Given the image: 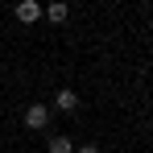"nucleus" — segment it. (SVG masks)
<instances>
[{
  "label": "nucleus",
  "instance_id": "obj_1",
  "mask_svg": "<svg viewBox=\"0 0 153 153\" xmlns=\"http://www.w3.org/2000/svg\"><path fill=\"white\" fill-rule=\"evenodd\" d=\"M25 124L29 128H46L50 124V108H46V103H33V108L25 112Z\"/></svg>",
  "mask_w": 153,
  "mask_h": 153
},
{
  "label": "nucleus",
  "instance_id": "obj_2",
  "mask_svg": "<svg viewBox=\"0 0 153 153\" xmlns=\"http://www.w3.org/2000/svg\"><path fill=\"white\" fill-rule=\"evenodd\" d=\"M37 17H42V4H33V0H21V4H17V21H25V25H33Z\"/></svg>",
  "mask_w": 153,
  "mask_h": 153
},
{
  "label": "nucleus",
  "instance_id": "obj_3",
  "mask_svg": "<svg viewBox=\"0 0 153 153\" xmlns=\"http://www.w3.org/2000/svg\"><path fill=\"white\" fill-rule=\"evenodd\" d=\"M54 103H58L62 112H75V108H79V95L71 91V87H66V91H58V100H54Z\"/></svg>",
  "mask_w": 153,
  "mask_h": 153
},
{
  "label": "nucleus",
  "instance_id": "obj_4",
  "mask_svg": "<svg viewBox=\"0 0 153 153\" xmlns=\"http://www.w3.org/2000/svg\"><path fill=\"white\" fill-rule=\"evenodd\" d=\"M46 17H50V21H66V4H50Z\"/></svg>",
  "mask_w": 153,
  "mask_h": 153
},
{
  "label": "nucleus",
  "instance_id": "obj_5",
  "mask_svg": "<svg viewBox=\"0 0 153 153\" xmlns=\"http://www.w3.org/2000/svg\"><path fill=\"white\" fill-rule=\"evenodd\" d=\"M50 153H71V141H66V137H54V141H50Z\"/></svg>",
  "mask_w": 153,
  "mask_h": 153
},
{
  "label": "nucleus",
  "instance_id": "obj_6",
  "mask_svg": "<svg viewBox=\"0 0 153 153\" xmlns=\"http://www.w3.org/2000/svg\"><path fill=\"white\" fill-rule=\"evenodd\" d=\"M79 153H100V149H95V145H83V149H79Z\"/></svg>",
  "mask_w": 153,
  "mask_h": 153
}]
</instances>
